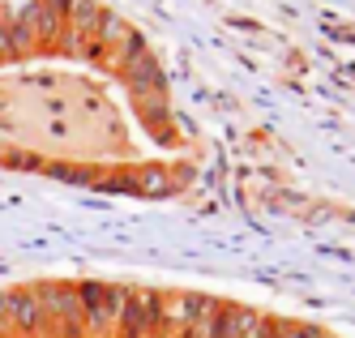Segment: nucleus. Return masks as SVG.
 Here are the masks:
<instances>
[{
  "instance_id": "f03ea898",
  "label": "nucleus",
  "mask_w": 355,
  "mask_h": 338,
  "mask_svg": "<svg viewBox=\"0 0 355 338\" xmlns=\"http://www.w3.org/2000/svg\"><path fill=\"white\" fill-rule=\"evenodd\" d=\"M218 300L210 296H193V291H175V296H163V330H193L206 313H214Z\"/></svg>"
},
{
  "instance_id": "f257e3e1",
  "label": "nucleus",
  "mask_w": 355,
  "mask_h": 338,
  "mask_svg": "<svg viewBox=\"0 0 355 338\" xmlns=\"http://www.w3.org/2000/svg\"><path fill=\"white\" fill-rule=\"evenodd\" d=\"M163 330V296L159 291H129L116 334L120 338H155Z\"/></svg>"
}]
</instances>
